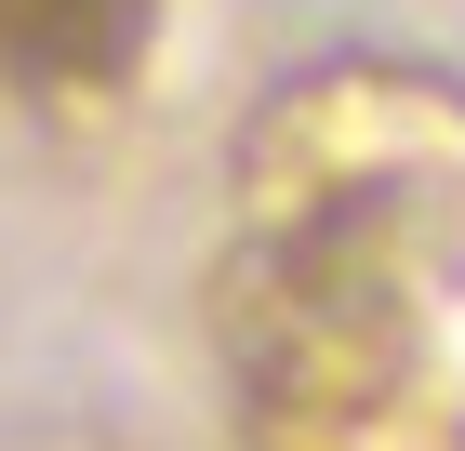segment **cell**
Returning a JSON list of instances; mask_svg holds the SVG:
<instances>
[{
	"label": "cell",
	"mask_w": 465,
	"mask_h": 451,
	"mask_svg": "<svg viewBox=\"0 0 465 451\" xmlns=\"http://www.w3.org/2000/svg\"><path fill=\"white\" fill-rule=\"evenodd\" d=\"M213 332L240 451H465V106L372 67L280 93Z\"/></svg>",
	"instance_id": "obj_1"
},
{
	"label": "cell",
	"mask_w": 465,
	"mask_h": 451,
	"mask_svg": "<svg viewBox=\"0 0 465 451\" xmlns=\"http://www.w3.org/2000/svg\"><path fill=\"white\" fill-rule=\"evenodd\" d=\"M160 40V0H0V80L40 106L67 93H120Z\"/></svg>",
	"instance_id": "obj_2"
}]
</instances>
